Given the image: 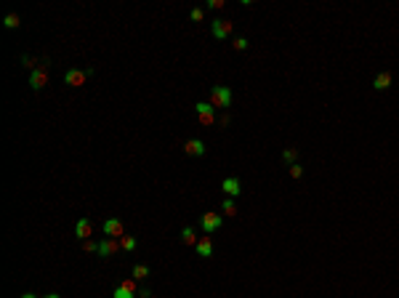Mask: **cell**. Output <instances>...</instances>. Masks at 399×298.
Here are the masks:
<instances>
[{
    "label": "cell",
    "instance_id": "cell-1",
    "mask_svg": "<svg viewBox=\"0 0 399 298\" xmlns=\"http://www.w3.org/2000/svg\"><path fill=\"white\" fill-rule=\"evenodd\" d=\"M210 104H213L216 109H229V104H232L229 86H213L210 88Z\"/></svg>",
    "mask_w": 399,
    "mask_h": 298
},
{
    "label": "cell",
    "instance_id": "cell-2",
    "mask_svg": "<svg viewBox=\"0 0 399 298\" xmlns=\"http://www.w3.org/2000/svg\"><path fill=\"white\" fill-rule=\"evenodd\" d=\"M93 75V70H77V67H72V70H67L64 72V83L67 86H72V88H80V86H85V80Z\"/></svg>",
    "mask_w": 399,
    "mask_h": 298
},
{
    "label": "cell",
    "instance_id": "cell-3",
    "mask_svg": "<svg viewBox=\"0 0 399 298\" xmlns=\"http://www.w3.org/2000/svg\"><path fill=\"white\" fill-rule=\"evenodd\" d=\"M221 224H224V218H221V213H202V218H200V229H202V234H213L216 229H221Z\"/></svg>",
    "mask_w": 399,
    "mask_h": 298
},
{
    "label": "cell",
    "instance_id": "cell-4",
    "mask_svg": "<svg viewBox=\"0 0 399 298\" xmlns=\"http://www.w3.org/2000/svg\"><path fill=\"white\" fill-rule=\"evenodd\" d=\"M48 86V64H40L37 70L30 72V88L32 91H40V88Z\"/></svg>",
    "mask_w": 399,
    "mask_h": 298
},
{
    "label": "cell",
    "instance_id": "cell-5",
    "mask_svg": "<svg viewBox=\"0 0 399 298\" xmlns=\"http://www.w3.org/2000/svg\"><path fill=\"white\" fill-rule=\"evenodd\" d=\"M195 112H197V120L202 123V125H213V123H216V106H213V104L197 101V104H195Z\"/></svg>",
    "mask_w": 399,
    "mask_h": 298
},
{
    "label": "cell",
    "instance_id": "cell-6",
    "mask_svg": "<svg viewBox=\"0 0 399 298\" xmlns=\"http://www.w3.org/2000/svg\"><path fill=\"white\" fill-rule=\"evenodd\" d=\"M232 30H235V24H232L229 19H213L210 21V32H213V37H218V40H226V37L232 35Z\"/></svg>",
    "mask_w": 399,
    "mask_h": 298
},
{
    "label": "cell",
    "instance_id": "cell-7",
    "mask_svg": "<svg viewBox=\"0 0 399 298\" xmlns=\"http://www.w3.org/2000/svg\"><path fill=\"white\" fill-rule=\"evenodd\" d=\"M101 232H104L107 237H112V240L125 237V229H123V221H120V218H104V224H101Z\"/></svg>",
    "mask_w": 399,
    "mask_h": 298
},
{
    "label": "cell",
    "instance_id": "cell-8",
    "mask_svg": "<svg viewBox=\"0 0 399 298\" xmlns=\"http://www.w3.org/2000/svg\"><path fill=\"white\" fill-rule=\"evenodd\" d=\"M117 250H120V240L104 237V240H101V243H99V250H96V253H99L101 258H109V256H115Z\"/></svg>",
    "mask_w": 399,
    "mask_h": 298
},
{
    "label": "cell",
    "instance_id": "cell-9",
    "mask_svg": "<svg viewBox=\"0 0 399 298\" xmlns=\"http://www.w3.org/2000/svg\"><path fill=\"white\" fill-rule=\"evenodd\" d=\"M195 250H197L200 258H210V256H213V240H210V234H200Z\"/></svg>",
    "mask_w": 399,
    "mask_h": 298
},
{
    "label": "cell",
    "instance_id": "cell-10",
    "mask_svg": "<svg viewBox=\"0 0 399 298\" xmlns=\"http://www.w3.org/2000/svg\"><path fill=\"white\" fill-rule=\"evenodd\" d=\"M221 189L226 192V197H237V194L242 192V184H239L237 176H226L224 181H221Z\"/></svg>",
    "mask_w": 399,
    "mask_h": 298
},
{
    "label": "cell",
    "instance_id": "cell-11",
    "mask_svg": "<svg viewBox=\"0 0 399 298\" xmlns=\"http://www.w3.org/2000/svg\"><path fill=\"white\" fill-rule=\"evenodd\" d=\"M184 152L189 157H202L205 155V141L202 139H189V141L184 144Z\"/></svg>",
    "mask_w": 399,
    "mask_h": 298
},
{
    "label": "cell",
    "instance_id": "cell-12",
    "mask_svg": "<svg viewBox=\"0 0 399 298\" xmlns=\"http://www.w3.org/2000/svg\"><path fill=\"white\" fill-rule=\"evenodd\" d=\"M75 234H77V240H91V234H93L91 218H80V221L75 224Z\"/></svg>",
    "mask_w": 399,
    "mask_h": 298
},
{
    "label": "cell",
    "instance_id": "cell-13",
    "mask_svg": "<svg viewBox=\"0 0 399 298\" xmlns=\"http://www.w3.org/2000/svg\"><path fill=\"white\" fill-rule=\"evenodd\" d=\"M391 80H394V75H391V72H378V75H375V80H373V88H375V91H389Z\"/></svg>",
    "mask_w": 399,
    "mask_h": 298
},
{
    "label": "cell",
    "instance_id": "cell-14",
    "mask_svg": "<svg viewBox=\"0 0 399 298\" xmlns=\"http://www.w3.org/2000/svg\"><path fill=\"white\" fill-rule=\"evenodd\" d=\"M197 232H195V229H192V227H184V229H181V243H184V245H197Z\"/></svg>",
    "mask_w": 399,
    "mask_h": 298
},
{
    "label": "cell",
    "instance_id": "cell-15",
    "mask_svg": "<svg viewBox=\"0 0 399 298\" xmlns=\"http://www.w3.org/2000/svg\"><path fill=\"white\" fill-rule=\"evenodd\" d=\"M136 237L133 234H125V237H120V250H125V253H133L136 250Z\"/></svg>",
    "mask_w": 399,
    "mask_h": 298
},
{
    "label": "cell",
    "instance_id": "cell-16",
    "mask_svg": "<svg viewBox=\"0 0 399 298\" xmlns=\"http://www.w3.org/2000/svg\"><path fill=\"white\" fill-rule=\"evenodd\" d=\"M221 210H224L226 213V216H237V205H235V197H226L224 202H221Z\"/></svg>",
    "mask_w": 399,
    "mask_h": 298
},
{
    "label": "cell",
    "instance_id": "cell-17",
    "mask_svg": "<svg viewBox=\"0 0 399 298\" xmlns=\"http://www.w3.org/2000/svg\"><path fill=\"white\" fill-rule=\"evenodd\" d=\"M19 24H21V19H19L16 14H8V16L3 19V27H5V30H16Z\"/></svg>",
    "mask_w": 399,
    "mask_h": 298
},
{
    "label": "cell",
    "instance_id": "cell-18",
    "mask_svg": "<svg viewBox=\"0 0 399 298\" xmlns=\"http://www.w3.org/2000/svg\"><path fill=\"white\" fill-rule=\"evenodd\" d=\"M144 277H149V266L136 263V266H133V280H144Z\"/></svg>",
    "mask_w": 399,
    "mask_h": 298
},
{
    "label": "cell",
    "instance_id": "cell-19",
    "mask_svg": "<svg viewBox=\"0 0 399 298\" xmlns=\"http://www.w3.org/2000/svg\"><path fill=\"white\" fill-rule=\"evenodd\" d=\"M282 160L288 162V165H295V160H298V149H293V147L285 149V152H282Z\"/></svg>",
    "mask_w": 399,
    "mask_h": 298
},
{
    "label": "cell",
    "instance_id": "cell-20",
    "mask_svg": "<svg viewBox=\"0 0 399 298\" xmlns=\"http://www.w3.org/2000/svg\"><path fill=\"white\" fill-rule=\"evenodd\" d=\"M112 298H139V296H136L133 290H125L123 285H117V288H115V293H112Z\"/></svg>",
    "mask_w": 399,
    "mask_h": 298
},
{
    "label": "cell",
    "instance_id": "cell-21",
    "mask_svg": "<svg viewBox=\"0 0 399 298\" xmlns=\"http://www.w3.org/2000/svg\"><path fill=\"white\" fill-rule=\"evenodd\" d=\"M288 173H290V178H301V176H304V168L295 162V165H288Z\"/></svg>",
    "mask_w": 399,
    "mask_h": 298
},
{
    "label": "cell",
    "instance_id": "cell-22",
    "mask_svg": "<svg viewBox=\"0 0 399 298\" xmlns=\"http://www.w3.org/2000/svg\"><path fill=\"white\" fill-rule=\"evenodd\" d=\"M232 46H235V51H245L250 43H248V37H235V40H232Z\"/></svg>",
    "mask_w": 399,
    "mask_h": 298
},
{
    "label": "cell",
    "instance_id": "cell-23",
    "mask_svg": "<svg viewBox=\"0 0 399 298\" xmlns=\"http://www.w3.org/2000/svg\"><path fill=\"white\" fill-rule=\"evenodd\" d=\"M83 250L85 253H96V250H99V243H93V240H83Z\"/></svg>",
    "mask_w": 399,
    "mask_h": 298
},
{
    "label": "cell",
    "instance_id": "cell-24",
    "mask_svg": "<svg viewBox=\"0 0 399 298\" xmlns=\"http://www.w3.org/2000/svg\"><path fill=\"white\" fill-rule=\"evenodd\" d=\"M189 19H192V21H202V19H205V11H202V8H192Z\"/></svg>",
    "mask_w": 399,
    "mask_h": 298
},
{
    "label": "cell",
    "instance_id": "cell-25",
    "mask_svg": "<svg viewBox=\"0 0 399 298\" xmlns=\"http://www.w3.org/2000/svg\"><path fill=\"white\" fill-rule=\"evenodd\" d=\"M136 282H139V280L128 277V280H123V288H125V290H133V293H139V290H136Z\"/></svg>",
    "mask_w": 399,
    "mask_h": 298
},
{
    "label": "cell",
    "instance_id": "cell-26",
    "mask_svg": "<svg viewBox=\"0 0 399 298\" xmlns=\"http://www.w3.org/2000/svg\"><path fill=\"white\" fill-rule=\"evenodd\" d=\"M208 8H213V11L224 8V0H208Z\"/></svg>",
    "mask_w": 399,
    "mask_h": 298
},
{
    "label": "cell",
    "instance_id": "cell-27",
    "mask_svg": "<svg viewBox=\"0 0 399 298\" xmlns=\"http://www.w3.org/2000/svg\"><path fill=\"white\" fill-rule=\"evenodd\" d=\"M136 296H139V298H149L152 293H149V290H146V288H141V290H139V293H136Z\"/></svg>",
    "mask_w": 399,
    "mask_h": 298
},
{
    "label": "cell",
    "instance_id": "cell-28",
    "mask_svg": "<svg viewBox=\"0 0 399 298\" xmlns=\"http://www.w3.org/2000/svg\"><path fill=\"white\" fill-rule=\"evenodd\" d=\"M218 125H229V115H221L218 117Z\"/></svg>",
    "mask_w": 399,
    "mask_h": 298
},
{
    "label": "cell",
    "instance_id": "cell-29",
    "mask_svg": "<svg viewBox=\"0 0 399 298\" xmlns=\"http://www.w3.org/2000/svg\"><path fill=\"white\" fill-rule=\"evenodd\" d=\"M21 298H37L35 293H24V296H21Z\"/></svg>",
    "mask_w": 399,
    "mask_h": 298
},
{
    "label": "cell",
    "instance_id": "cell-30",
    "mask_svg": "<svg viewBox=\"0 0 399 298\" xmlns=\"http://www.w3.org/2000/svg\"><path fill=\"white\" fill-rule=\"evenodd\" d=\"M43 298H61V296H56V293H48V296H43Z\"/></svg>",
    "mask_w": 399,
    "mask_h": 298
}]
</instances>
